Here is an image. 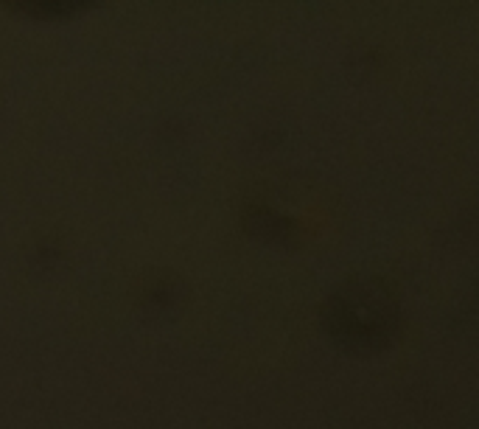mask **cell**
I'll use <instances>...</instances> for the list:
<instances>
[{"label":"cell","instance_id":"1","mask_svg":"<svg viewBox=\"0 0 479 429\" xmlns=\"http://www.w3.org/2000/svg\"><path fill=\"white\" fill-rule=\"evenodd\" d=\"M320 325L339 351L373 356L395 345L404 329L401 297L379 275H350L325 295Z\"/></svg>","mask_w":479,"mask_h":429},{"label":"cell","instance_id":"2","mask_svg":"<svg viewBox=\"0 0 479 429\" xmlns=\"http://www.w3.org/2000/svg\"><path fill=\"white\" fill-rule=\"evenodd\" d=\"M289 205L283 202H258L253 208V230L261 238L272 244H286V247H300L320 230L317 213L322 211V196L308 194L300 186H289Z\"/></svg>","mask_w":479,"mask_h":429}]
</instances>
